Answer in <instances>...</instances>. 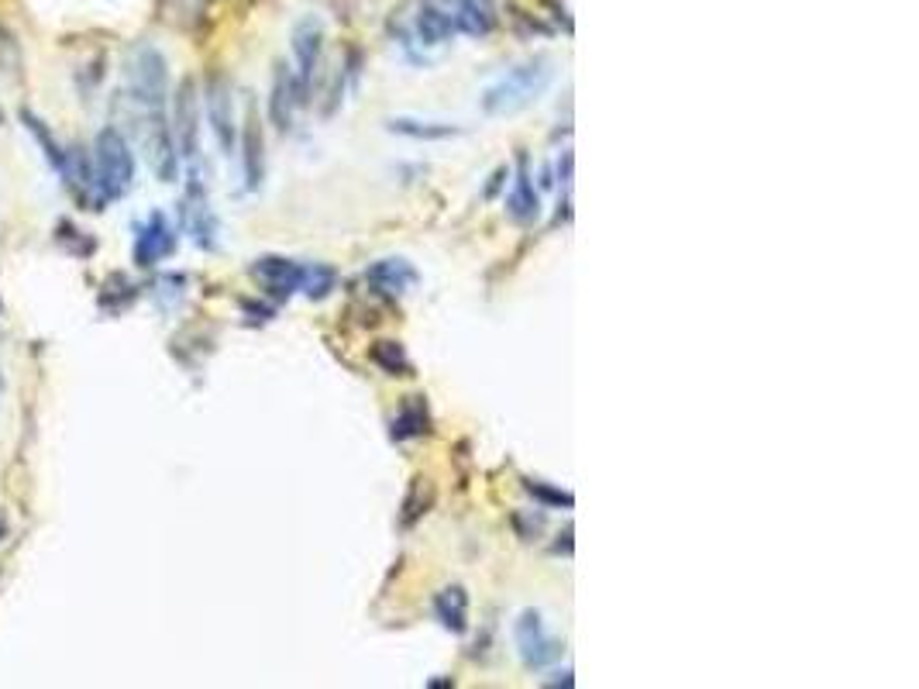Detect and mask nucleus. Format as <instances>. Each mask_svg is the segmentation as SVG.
Masks as SVG:
<instances>
[{
  "label": "nucleus",
  "mask_w": 919,
  "mask_h": 689,
  "mask_svg": "<svg viewBox=\"0 0 919 689\" xmlns=\"http://www.w3.org/2000/svg\"><path fill=\"white\" fill-rule=\"evenodd\" d=\"M506 214L520 224H531L537 214H541V200H537V193H534L527 156L517 159V180H513V190H510V197H506Z\"/></svg>",
  "instance_id": "dca6fc26"
},
{
  "label": "nucleus",
  "mask_w": 919,
  "mask_h": 689,
  "mask_svg": "<svg viewBox=\"0 0 919 689\" xmlns=\"http://www.w3.org/2000/svg\"><path fill=\"white\" fill-rule=\"evenodd\" d=\"M372 359H376L389 376H403L410 369V359H407V352H403L400 342H376V348H372Z\"/></svg>",
  "instance_id": "5701e85b"
},
{
  "label": "nucleus",
  "mask_w": 919,
  "mask_h": 689,
  "mask_svg": "<svg viewBox=\"0 0 919 689\" xmlns=\"http://www.w3.org/2000/svg\"><path fill=\"white\" fill-rule=\"evenodd\" d=\"M176 252V228L169 224V218L162 211L149 214V221L138 228L135 235V266L152 269L159 266L162 259Z\"/></svg>",
  "instance_id": "1a4fd4ad"
},
{
  "label": "nucleus",
  "mask_w": 919,
  "mask_h": 689,
  "mask_svg": "<svg viewBox=\"0 0 919 689\" xmlns=\"http://www.w3.org/2000/svg\"><path fill=\"white\" fill-rule=\"evenodd\" d=\"M300 104H303V94H300L297 76L290 73V66L279 63L276 73H272V90H269V121L279 131H290Z\"/></svg>",
  "instance_id": "9b49d317"
},
{
  "label": "nucleus",
  "mask_w": 919,
  "mask_h": 689,
  "mask_svg": "<svg viewBox=\"0 0 919 689\" xmlns=\"http://www.w3.org/2000/svg\"><path fill=\"white\" fill-rule=\"evenodd\" d=\"M365 283L376 286L379 293L400 297V293H407L417 283V269L407 259H379L365 269Z\"/></svg>",
  "instance_id": "4468645a"
},
{
  "label": "nucleus",
  "mask_w": 919,
  "mask_h": 689,
  "mask_svg": "<svg viewBox=\"0 0 919 689\" xmlns=\"http://www.w3.org/2000/svg\"><path fill=\"white\" fill-rule=\"evenodd\" d=\"M252 276H259V283L276 297H290L293 290H300L303 266H297L293 259H283V255H266V259L252 266Z\"/></svg>",
  "instance_id": "ddd939ff"
},
{
  "label": "nucleus",
  "mask_w": 919,
  "mask_h": 689,
  "mask_svg": "<svg viewBox=\"0 0 919 689\" xmlns=\"http://www.w3.org/2000/svg\"><path fill=\"white\" fill-rule=\"evenodd\" d=\"M551 80H555V63H551L548 56L527 59V63L513 66L510 73L500 76V80L482 94V111L496 114V118L524 111L534 100H541L544 90L551 87Z\"/></svg>",
  "instance_id": "f03ea898"
},
{
  "label": "nucleus",
  "mask_w": 919,
  "mask_h": 689,
  "mask_svg": "<svg viewBox=\"0 0 919 689\" xmlns=\"http://www.w3.org/2000/svg\"><path fill=\"white\" fill-rule=\"evenodd\" d=\"M334 269L331 266H303V280H300V290L307 293V297L321 300L327 293L334 290Z\"/></svg>",
  "instance_id": "4be33fe9"
},
{
  "label": "nucleus",
  "mask_w": 919,
  "mask_h": 689,
  "mask_svg": "<svg viewBox=\"0 0 919 689\" xmlns=\"http://www.w3.org/2000/svg\"><path fill=\"white\" fill-rule=\"evenodd\" d=\"M424 431H427V407L414 397L410 404H403L400 414L393 417V438L407 441V438L424 435Z\"/></svg>",
  "instance_id": "412c9836"
},
{
  "label": "nucleus",
  "mask_w": 919,
  "mask_h": 689,
  "mask_svg": "<svg viewBox=\"0 0 919 689\" xmlns=\"http://www.w3.org/2000/svg\"><path fill=\"white\" fill-rule=\"evenodd\" d=\"M321 56H324V28L321 21L314 18H303L297 28H293V76L300 83V94L307 100L310 87H314V76L321 69Z\"/></svg>",
  "instance_id": "0eeeda50"
},
{
  "label": "nucleus",
  "mask_w": 919,
  "mask_h": 689,
  "mask_svg": "<svg viewBox=\"0 0 919 689\" xmlns=\"http://www.w3.org/2000/svg\"><path fill=\"white\" fill-rule=\"evenodd\" d=\"M455 32V14L445 7V0H424L417 11V35L424 45H445Z\"/></svg>",
  "instance_id": "f3484780"
},
{
  "label": "nucleus",
  "mask_w": 919,
  "mask_h": 689,
  "mask_svg": "<svg viewBox=\"0 0 919 689\" xmlns=\"http://www.w3.org/2000/svg\"><path fill=\"white\" fill-rule=\"evenodd\" d=\"M500 25L493 0H458L455 7V28L472 38H489Z\"/></svg>",
  "instance_id": "2eb2a0df"
},
{
  "label": "nucleus",
  "mask_w": 919,
  "mask_h": 689,
  "mask_svg": "<svg viewBox=\"0 0 919 689\" xmlns=\"http://www.w3.org/2000/svg\"><path fill=\"white\" fill-rule=\"evenodd\" d=\"M434 617L451 634H465L469 631V593L462 586H445V590L434 596Z\"/></svg>",
  "instance_id": "a211bd4d"
},
{
  "label": "nucleus",
  "mask_w": 919,
  "mask_h": 689,
  "mask_svg": "<svg viewBox=\"0 0 919 689\" xmlns=\"http://www.w3.org/2000/svg\"><path fill=\"white\" fill-rule=\"evenodd\" d=\"M0 73L11 76V80L21 73V42L4 25H0Z\"/></svg>",
  "instance_id": "b1692460"
},
{
  "label": "nucleus",
  "mask_w": 919,
  "mask_h": 689,
  "mask_svg": "<svg viewBox=\"0 0 919 689\" xmlns=\"http://www.w3.org/2000/svg\"><path fill=\"white\" fill-rule=\"evenodd\" d=\"M204 111L207 125L214 131L217 145L224 156H235L238 149V121H235V97H231V83L221 73H214L204 87Z\"/></svg>",
  "instance_id": "423d86ee"
},
{
  "label": "nucleus",
  "mask_w": 919,
  "mask_h": 689,
  "mask_svg": "<svg viewBox=\"0 0 919 689\" xmlns=\"http://www.w3.org/2000/svg\"><path fill=\"white\" fill-rule=\"evenodd\" d=\"M0 125H4V107H0Z\"/></svg>",
  "instance_id": "bb28decb"
},
{
  "label": "nucleus",
  "mask_w": 919,
  "mask_h": 689,
  "mask_svg": "<svg viewBox=\"0 0 919 689\" xmlns=\"http://www.w3.org/2000/svg\"><path fill=\"white\" fill-rule=\"evenodd\" d=\"M135 121H138V131H142L145 162H149L152 173L159 176L162 183H173L179 173V152L173 142V128H169V121H166V111H142V107H135Z\"/></svg>",
  "instance_id": "20e7f679"
},
{
  "label": "nucleus",
  "mask_w": 919,
  "mask_h": 689,
  "mask_svg": "<svg viewBox=\"0 0 919 689\" xmlns=\"http://www.w3.org/2000/svg\"><path fill=\"white\" fill-rule=\"evenodd\" d=\"M183 224L200 249H214L217 245V218H214V211H210V200H207V190H204V183H200V176H190V187H186Z\"/></svg>",
  "instance_id": "9d476101"
},
{
  "label": "nucleus",
  "mask_w": 919,
  "mask_h": 689,
  "mask_svg": "<svg viewBox=\"0 0 919 689\" xmlns=\"http://www.w3.org/2000/svg\"><path fill=\"white\" fill-rule=\"evenodd\" d=\"M389 131L396 135H407V138H424V142H438V138H451L458 128L441 125V121H414V118H393L389 121Z\"/></svg>",
  "instance_id": "aec40b11"
},
{
  "label": "nucleus",
  "mask_w": 919,
  "mask_h": 689,
  "mask_svg": "<svg viewBox=\"0 0 919 689\" xmlns=\"http://www.w3.org/2000/svg\"><path fill=\"white\" fill-rule=\"evenodd\" d=\"M527 493H534L537 500L544 503H565V507H572V493H558V490H548L544 483H537V479H527Z\"/></svg>",
  "instance_id": "393cba45"
},
{
  "label": "nucleus",
  "mask_w": 919,
  "mask_h": 689,
  "mask_svg": "<svg viewBox=\"0 0 919 689\" xmlns=\"http://www.w3.org/2000/svg\"><path fill=\"white\" fill-rule=\"evenodd\" d=\"M93 162V211H104L111 200H121L135 183V152L121 128L107 125L97 131L90 149Z\"/></svg>",
  "instance_id": "f257e3e1"
},
{
  "label": "nucleus",
  "mask_w": 919,
  "mask_h": 689,
  "mask_svg": "<svg viewBox=\"0 0 919 689\" xmlns=\"http://www.w3.org/2000/svg\"><path fill=\"white\" fill-rule=\"evenodd\" d=\"M21 121H25V128L31 131V135H35V142H38V149H42L45 162H49V166L62 176V169H66V149H62V145L56 142V135L49 131V125H45L38 114H31L28 107L21 111Z\"/></svg>",
  "instance_id": "6ab92c4d"
},
{
  "label": "nucleus",
  "mask_w": 919,
  "mask_h": 689,
  "mask_svg": "<svg viewBox=\"0 0 919 689\" xmlns=\"http://www.w3.org/2000/svg\"><path fill=\"white\" fill-rule=\"evenodd\" d=\"M513 638H517L520 658H524L531 669H541V665L555 662V658L562 655V645L544 631V621H541L537 610H524V614L517 617V624H513Z\"/></svg>",
  "instance_id": "6e6552de"
},
{
  "label": "nucleus",
  "mask_w": 919,
  "mask_h": 689,
  "mask_svg": "<svg viewBox=\"0 0 919 689\" xmlns=\"http://www.w3.org/2000/svg\"><path fill=\"white\" fill-rule=\"evenodd\" d=\"M169 128H173L179 159L197 162L200 156V90L190 76L179 80V87L173 94V118H169Z\"/></svg>",
  "instance_id": "39448f33"
},
{
  "label": "nucleus",
  "mask_w": 919,
  "mask_h": 689,
  "mask_svg": "<svg viewBox=\"0 0 919 689\" xmlns=\"http://www.w3.org/2000/svg\"><path fill=\"white\" fill-rule=\"evenodd\" d=\"M124 80H128V90H124V100L142 111H166V100H169V63L155 45L142 42L128 52L124 59Z\"/></svg>",
  "instance_id": "7ed1b4c3"
},
{
  "label": "nucleus",
  "mask_w": 919,
  "mask_h": 689,
  "mask_svg": "<svg viewBox=\"0 0 919 689\" xmlns=\"http://www.w3.org/2000/svg\"><path fill=\"white\" fill-rule=\"evenodd\" d=\"M4 534H7V521H4V514H0V541H4Z\"/></svg>",
  "instance_id": "a878e982"
},
{
  "label": "nucleus",
  "mask_w": 919,
  "mask_h": 689,
  "mask_svg": "<svg viewBox=\"0 0 919 689\" xmlns=\"http://www.w3.org/2000/svg\"><path fill=\"white\" fill-rule=\"evenodd\" d=\"M241 162H245V190H259L266 180V138H262L255 104H248V118L241 128Z\"/></svg>",
  "instance_id": "f8f14e48"
}]
</instances>
